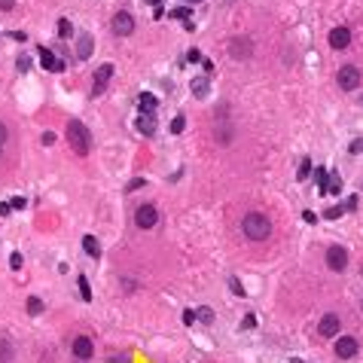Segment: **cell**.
Returning <instances> with one entry per match:
<instances>
[{"mask_svg":"<svg viewBox=\"0 0 363 363\" xmlns=\"http://www.w3.org/2000/svg\"><path fill=\"white\" fill-rule=\"evenodd\" d=\"M326 180H330L326 168H323V165H318V168H315V183H318V189H320V192H326Z\"/></svg>","mask_w":363,"mask_h":363,"instance_id":"obj_20","label":"cell"},{"mask_svg":"<svg viewBox=\"0 0 363 363\" xmlns=\"http://www.w3.org/2000/svg\"><path fill=\"white\" fill-rule=\"evenodd\" d=\"M360 150H363V140H354L351 143V153H360Z\"/></svg>","mask_w":363,"mask_h":363,"instance_id":"obj_46","label":"cell"},{"mask_svg":"<svg viewBox=\"0 0 363 363\" xmlns=\"http://www.w3.org/2000/svg\"><path fill=\"white\" fill-rule=\"evenodd\" d=\"M241 326H244V330H253V326H257V318H253V315H247V318L241 320Z\"/></svg>","mask_w":363,"mask_h":363,"instance_id":"obj_34","label":"cell"},{"mask_svg":"<svg viewBox=\"0 0 363 363\" xmlns=\"http://www.w3.org/2000/svg\"><path fill=\"white\" fill-rule=\"evenodd\" d=\"M83 250H86L92 260H98V257H101V244H98L95 235H86V238H83Z\"/></svg>","mask_w":363,"mask_h":363,"instance_id":"obj_17","label":"cell"},{"mask_svg":"<svg viewBox=\"0 0 363 363\" xmlns=\"http://www.w3.org/2000/svg\"><path fill=\"white\" fill-rule=\"evenodd\" d=\"M192 95L195 98H208V77H195L192 80Z\"/></svg>","mask_w":363,"mask_h":363,"instance_id":"obj_19","label":"cell"},{"mask_svg":"<svg viewBox=\"0 0 363 363\" xmlns=\"http://www.w3.org/2000/svg\"><path fill=\"white\" fill-rule=\"evenodd\" d=\"M9 205H12V208H19V211H22V208H25V198L19 195V198H12V202H9Z\"/></svg>","mask_w":363,"mask_h":363,"instance_id":"obj_43","label":"cell"},{"mask_svg":"<svg viewBox=\"0 0 363 363\" xmlns=\"http://www.w3.org/2000/svg\"><path fill=\"white\" fill-rule=\"evenodd\" d=\"M168 15H171V19H183V22H189L192 9H189V6H177V9H168Z\"/></svg>","mask_w":363,"mask_h":363,"instance_id":"obj_24","label":"cell"},{"mask_svg":"<svg viewBox=\"0 0 363 363\" xmlns=\"http://www.w3.org/2000/svg\"><path fill=\"white\" fill-rule=\"evenodd\" d=\"M143 183H147V180H143V177H135V180H132V183H129V192H135V189H140Z\"/></svg>","mask_w":363,"mask_h":363,"instance_id":"obj_33","label":"cell"},{"mask_svg":"<svg viewBox=\"0 0 363 363\" xmlns=\"http://www.w3.org/2000/svg\"><path fill=\"white\" fill-rule=\"evenodd\" d=\"M241 232L247 235L250 241H266L269 235H272V223H269V217L260 214V211H250L244 217V223H241Z\"/></svg>","mask_w":363,"mask_h":363,"instance_id":"obj_1","label":"cell"},{"mask_svg":"<svg viewBox=\"0 0 363 363\" xmlns=\"http://www.w3.org/2000/svg\"><path fill=\"white\" fill-rule=\"evenodd\" d=\"M229 287H232V293L244 296V287H241V281H238V278H229Z\"/></svg>","mask_w":363,"mask_h":363,"instance_id":"obj_29","label":"cell"},{"mask_svg":"<svg viewBox=\"0 0 363 363\" xmlns=\"http://www.w3.org/2000/svg\"><path fill=\"white\" fill-rule=\"evenodd\" d=\"M15 67H19V74H25L31 64H28V58H19V61H15Z\"/></svg>","mask_w":363,"mask_h":363,"instance_id":"obj_39","label":"cell"},{"mask_svg":"<svg viewBox=\"0 0 363 363\" xmlns=\"http://www.w3.org/2000/svg\"><path fill=\"white\" fill-rule=\"evenodd\" d=\"M9 40H19V43H25L28 40V34H22V31H12V34H6Z\"/></svg>","mask_w":363,"mask_h":363,"instance_id":"obj_35","label":"cell"},{"mask_svg":"<svg viewBox=\"0 0 363 363\" xmlns=\"http://www.w3.org/2000/svg\"><path fill=\"white\" fill-rule=\"evenodd\" d=\"M183 129H186V119H183V116H174V119H171V135H180Z\"/></svg>","mask_w":363,"mask_h":363,"instance_id":"obj_27","label":"cell"},{"mask_svg":"<svg viewBox=\"0 0 363 363\" xmlns=\"http://www.w3.org/2000/svg\"><path fill=\"white\" fill-rule=\"evenodd\" d=\"M354 354H357V339H351V336H339V339H336V357L351 360Z\"/></svg>","mask_w":363,"mask_h":363,"instance_id":"obj_11","label":"cell"},{"mask_svg":"<svg viewBox=\"0 0 363 363\" xmlns=\"http://www.w3.org/2000/svg\"><path fill=\"white\" fill-rule=\"evenodd\" d=\"M339 330H342V320H339V315H323V318H320V323H318V333H320L323 339H333Z\"/></svg>","mask_w":363,"mask_h":363,"instance_id":"obj_9","label":"cell"},{"mask_svg":"<svg viewBox=\"0 0 363 363\" xmlns=\"http://www.w3.org/2000/svg\"><path fill=\"white\" fill-rule=\"evenodd\" d=\"M74 354H77L80 360H89V357L95 354L92 339H89V336H77V339H74Z\"/></svg>","mask_w":363,"mask_h":363,"instance_id":"obj_12","label":"cell"},{"mask_svg":"<svg viewBox=\"0 0 363 363\" xmlns=\"http://www.w3.org/2000/svg\"><path fill=\"white\" fill-rule=\"evenodd\" d=\"M113 31H116V37H129V34L135 31L132 12H116V15H113Z\"/></svg>","mask_w":363,"mask_h":363,"instance_id":"obj_10","label":"cell"},{"mask_svg":"<svg viewBox=\"0 0 363 363\" xmlns=\"http://www.w3.org/2000/svg\"><path fill=\"white\" fill-rule=\"evenodd\" d=\"M336 83L345 89V92H354V89L363 83V77H360V70H357L354 64H345V67H339V74H336Z\"/></svg>","mask_w":363,"mask_h":363,"instance_id":"obj_3","label":"cell"},{"mask_svg":"<svg viewBox=\"0 0 363 363\" xmlns=\"http://www.w3.org/2000/svg\"><path fill=\"white\" fill-rule=\"evenodd\" d=\"M135 125H137V132H140L143 137H153V135H156V119H153V113H140Z\"/></svg>","mask_w":363,"mask_h":363,"instance_id":"obj_15","label":"cell"},{"mask_svg":"<svg viewBox=\"0 0 363 363\" xmlns=\"http://www.w3.org/2000/svg\"><path fill=\"white\" fill-rule=\"evenodd\" d=\"M360 107H363V95H360Z\"/></svg>","mask_w":363,"mask_h":363,"instance_id":"obj_48","label":"cell"},{"mask_svg":"<svg viewBox=\"0 0 363 363\" xmlns=\"http://www.w3.org/2000/svg\"><path fill=\"white\" fill-rule=\"evenodd\" d=\"M67 143H70V150H74L77 156H89V150H92V135H89V129L80 119L67 122Z\"/></svg>","mask_w":363,"mask_h":363,"instance_id":"obj_2","label":"cell"},{"mask_svg":"<svg viewBox=\"0 0 363 363\" xmlns=\"http://www.w3.org/2000/svg\"><path fill=\"white\" fill-rule=\"evenodd\" d=\"M40 64L46 67V70H52V74H64V61L55 55V52H52V49H46V46H40Z\"/></svg>","mask_w":363,"mask_h":363,"instance_id":"obj_7","label":"cell"},{"mask_svg":"<svg viewBox=\"0 0 363 363\" xmlns=\"http://www.w3.org/2000/svg\"><path fill=\"white\" fill-rule=\"evenodd\" d=\"M135 223H137L140 229H153V226L159 223V211H156V205H140V208L135 211Z\"/></svg>","mask_w":363,"mask_h":363,"instance_id":"obj_4","label":"cell"},{"mask_svg":"<svg viewBox=\"0 0 363 363\" xmlns=\"http://www.w3.org/2000/svg\"><path fill=\"white\" fill-rule=\"evenodd\" d=\"M15 6V0H0V9H3V12H9Z\"/></svg>","mask_w":363,"mask_h":363,"instance_id":"obj_40","label":"cell"},{"mask_svg":"<svg viewBox=\"0 0 363 363\" xmlns=\"http://www.w3.org/2000/svg\"><path fill=\"white\" fill-rule=\"evenodd\" d=\"M9 269H22V253H9Z\"/></svg>","mask_w":363,"mask_h":363,"instance_id":"obj_31","label":"cell"},{"mask_svg":"<svg viewBox=\"0 0 363 363\" xmlns=\"http://www.w3.org/2000/svg\"><path fill=\"white\" fill-rule=\"evenodd\" d=\"M70 34H74V28H70V19H61V22H58V37H61V40H70Z\"/></svg>","mask_w":363,"mask_h":363,"instance_id":"obj_26","label":"cell"},{"mask_svg":"<svg viewBox=\"0 0 363 363\" xmlns=\"http://www.w3.org/2000/svg\"><path fill=\"white\" fill-rule=\"evenodd\" d=\"M186 61H202V52H198V49H189V52H186Z\"/></svg>","mask_w":363,"mask_h":363,"instance_id":"obj_36","label":"cell"},{"mask_svg":"<svg viewBox=\"0 0 363 363\" xmlns=\"http://www.w3.org/2000/svg\"><path fill=\"white\" fill-rule=\"evenodd\" d=\"M229 52H232V58H238V61H247L253 55V43L247 37H232L229 43Z\"/></svg>","mask_w":363,"mask_h":363,"instance_id":"obj_6","label":"cell"},{"mask_svg":"<svg viewBox=\"0 0 363 363\" xmlns=\"http://www.w3.org/2000/svg\"><path fill=\"white\" fill-rule=\"evenodd\" d=\"M92 46H95V37H92V34H80V37H77V58L86 61L89 55H92Z\"/></svg>","mask_w":363,"mask_h":363,"instance_id":"obj_14","label":"cell"},{"mask_svg":"<svg viewBox=\"0 0 363 363\" xmlns=\"http://www.w3.org/2000/svg\"><path fill=\"white\" fill-rule=\"evenodd\" d=\"M110 77H113V64H101L92 77V95H101L107 89V83H110Z\"/></svg>","mask_w":363,"mask_h":363,"instance_id":"obj_8","label":"cell"},{"mask_svg":"<svg viewBox=\"0 0 363 363\" xmlns=\"http://www.w3.org/2000/svg\"><path fill=\"white\" fill-rule=\"evenodd\" d=\"M195 320H198V318H195V312H183V323H186V326H192Z\"/></svg>","mask_w":363,"mask_h":363,"instance_id":"obj_37","label":"cell"},{"mask_svg":"<svg viewBox=\"0 0 363 363\" xmlns=\"http://www.w3.org/2000/svg\"><path fill=\"white\" fill-rule=\"evenodd\" d=\"M342 211H345V208H339V205H336V208H326L323 217H326V220H336V217H342Z\"/></svg>","mask_w":363,"mask_h":363,"instance_id":"obj_30","label":"cell"},{"mask_svg":"<svg viewBox=\"0 0 363 363\" xmlns=\"http://www.w3.org/2000/svg\"><path fill=\"white\" fill-rule=\"evenodd\" d=\"M326 266H330L333 272H342L345 266H348V250L333 244V247H326Z\"/></svg>","mask_w":363,"mask_h":363,"instance_id":"obj_5","label":"cell"},{"mask_svg":"<svg viewBox=\"0 0 363 363\" xmlns=\"http://www.w3.org/2000/svg\"><path fill=\"white\" fill-rule=\"evenodd\" d=\"M308 174H312V159H302L299 168H296V177L299 180H308Z\"/></svg>","mask_w":363,"mask_h":363,"instance_id":"obj_25","label":"cell"},{"mask_svg":"<svg viewBox=\"0 0 363 363\" xmlns=\"http://www.w3.org/2000/svg\"><path fill=\"white\" fill-rule=\"evenodd\" d=\"M302 220H305V223H318V214H315V211H305Z\"/></svg>","mask_w":363,"mask_h":363,"instance_id":"obj_38","label":"cell"},{"mask_svg":"<svg viewBox=\"0 0 363 363\" xmlns=\"http://www.w3.org/2000/svg\"><path fill=\"white\" fill-rule=\"evenodd\" d=\"M195 318L202 320V323H214V312H211V308H198V312H195Z\"/></svg>","mask_w":363,"mask_h":363,"instance_id":"obj_28","label":"cell"},{"mask_svg":"<svg viewBox=\"0 0 363 363\" xmlns=\"http://www.w3.org/2000/svg\"><path fill=\"white\" fill-rule=\"evenodd\" d=\"M229 3H232V0H229Z\"/></svg>","mask_w":363,"mask_h":363,"instance_id":"obj_50","label":"cell"},{"mask_svg":"<svg viewBox=\"0 0 363 363\" xmlns=\"http://www.w3.org/2000/svg\"><path fill=\"white\" fill-rule=\"evenodd\" d=\"M9 211H12V205H9V202H0V217H6Z\"/></svg>","mask_w":363,"mask_h":363,"instance_id":"obj_42","label":"cell"},{"mask_svg":"<svg viewBox=\"0 0 363 363\" xmlns=\"http://www.w3.org/2000/svg\"><path fill=\"white\" fill-rule=\"evenodd\" d=\"M326 192H333V195L342 192V177L339 174H330V180H326Z\"/></svg>","mask_w":363,"mask_h":363,"instance_id":"obj_22","label":"cell"},{"mask_svg":"<svg viewBox=\"0 0 363 363\" xmlns=\"http://www.w3.org/2000/svg\"><path fill=\"white\" fill-rule=\"evenodd\" d=\"M25 305H28V312H31V315H40V312H43V308H46L40 296H31V299H28Z\"/></svg>","mask_w":363,"mask_h":363,"instance_id":"obj_23","label":"cell"},{"mask_svg":"<svg viewBox=\"0 0 363 363\" xmlns=\"http://www.w3.org/2000/svg\"><path fill=\"white\" fill-rule=\"evenodd\" d=\"M354 208H357V195H351V198H348V205H345V211H354Z\"/></svg>","mask_w":363,"mask_h":363,"instance_id":"obj_44","label":"cell"},{"mask_svg":"<svg viewBox=\"0 0 363 363\" xmlns=\"http://www.w3.org/2000/svg\"><path fill=\"white\" fill-rule=\"evenodd\" d=\"M77 284H80V296H83L86 302H92V287H89V278H86V275H80V278H77Z\"/></svg>","mask_w":363,"mask_h":363,"instance_id":"obj_21","label":"cell"},{"mask_svg":"<svg viewBox=\"0 0 363 363\" xmlns=\"http://www.w3.org/2000/svg\"><path fill=\"white\" fill-rule=\"evenodd\" d=\"M147 3H150L153 9H159V6H162V0H147Z\"/></svg>","mask_w":363,"mask_h":363,"instance_id":"obj_47","label":"cell"},{"mask_svg":"<svg viewBox=\"0 0 363 363\" xmlns=\"http://www.w3.org/2000/svg\"><path fill=\"white\" fill-rule=\"evenodd\" d=\"M40 140H43V147H52V143H55V135H52V132H43Z\"/></svg>","mask_w":363,"mask_h":363,"instance_id":"obj_32","label":"cell"},{"mask_svg":"<svg viewBox=\"0 0 363 363\" xmlns=\"http://www.w3.org/2000/svg\"><path fill=\"white\" fill-rule=\"evenodd\" d=\"M107 363H132V357H110Z\"/></svg>","mask_w":363,"mask_h":363,"instance_id":"obj_45","label":"cell"},{"mask_svg":"<svg viewBox=\"0 0 363 363\" xmlns=\"http://www.w3.org/2000/svg\"><path fill=\"white\" fill-rule=\"evenodd\" d=\"M348 43H351V31L348 28H333L330 31V46L333 49H348Z\"/></svg>","mask_w":363,"mask_h":363,"instance_id":"obj_13","label":"cell"},{"mask_svg":"<svg viewBox=\"0 0 363 363\" xmlns=\"http://www.w3.org/2000/svg\"><path fill=\"white\" fill-rule=\"evenodd\" d=\"M156 95H150V92H140L137 95V107H140V113H153L156 110Z\"/></svg>","mask_w":363,"mask_h":363,"instance_id":"obj_16","label":"cell"},{"mask_svg":"<svg viewBox=\"0 0 363 363\" xmlns=\"http://www.w3.org/2000/svg\"><path fill=\"white\" fill-rule=\"evenodd\" d=\"M360 308H363V299H360Z\"/></svg>","mask_w":363,"mask_h":363,"instance_id":"obj_49","label":"cell"},{"mask_svg":"<svg viewBox=\"0 0 363 363\" xmlns=\"http://www.w3.org/2000/svg\"><path fill=\"white\" fill-rule=\"evenodd\" d=\"M12 354H15L12 342H9L6 336H0V363H9V360H12Z\"/></svg>","mask_w":363,"mask_h":363,"instance_id":"obj_18","label":"cell"},{"mask_svg":"<svg viewBox=\"0 0 363 363\" xmlns=\"http://www.w3.org/2000/svg\"><path fill=\"white\" fill-rule=\"evenodd\" d=\"M6 135H9V132H6V125L0 122V147H3V143H6Z\"/></svg>","mask_w":363,"mask_h":363,"instance_id":"obj_41","label":"cell"}]
</instances>
